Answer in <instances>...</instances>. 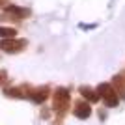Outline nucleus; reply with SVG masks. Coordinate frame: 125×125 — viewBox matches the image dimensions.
<instances>
[{"instance_id":"obj_11","label":"nucleus","mask_w":125,"mask_h":125,"mask_svg":"<svg viewBox=\"0 0 125 125\" xmlns=\"http://www.w3.org/2000/svg\"><path fill=\"white\" fill-rule=\"evenodd\" d=\"M6 82H8V73L4 69H0V86H4Z\"/></svg>"},{"instance_id":"obj_13","label":"nucleus","mask_w":125,"mask_h":125,"mask_svg":"<svg viewBox=\"0 0 125 125\" xmlns=\"http://www.w3.org/2000/svg\"><path fill=\"white\" fill-rule=\"evenodd\" d=\"M8 6H10V4H8V2H6V0H0V8H4V10H6V8H8Z\"/></svg>"},{"instance_id":"obj_8","label":"nucleus","mask_w":125,"mask_h":125,"mask_svg":"<svg viewBox=\"0 0 125 125\" xmlns=\"http://www.w3.org/2000/svg\"><path fill=\"white\" fill-rule=\"evenodd\" d=\"M78 92H80V95H82L86 101H90V103H97V101L101 99L99 94H97V90L90 88V86H80V88H78Z\"/></svg>"},{"instance_id":"obj_4","label":"nucleus","mask_w":125,"mask_h":125,"mask_svg":"<svg viewBox=\"0 0 125 125\" xmlns=\"http://www.w3.org/2000/svg\"><path fill=\"white\" fill-rule=\"evenodd\" d=\"M73 114L77 116L78 120H88L90 116H92V106H90L88 101L84 99H78L73 106Z\"/></svg>"},{"instance_id":"obj_2","label":"nucleus","mask_w":125,"mask_h":125,"mask_svg":"<svg viewBox=\"0 0 125 125\" xmlns=\"http://www.w3.org/2000/svg\"><path fill=\"white\" fill-rule=\"evenodd\" d=\"M97 94H99V97L103 99V103L108 106V108H112V106H118V103H120V95L116 94V90L112 84L108 82H103L97 86Z\"/></svg>"},{"instance_id":"obj_6","label":"nucleus","mask_w":125,"mask_h":125,"mask_svg":"<svg viewBox=\"0 0 125 125\" xmlns=\"http://www.w3.org/2000/svg\"><path fill=\"white\" fill-rule=\"evenodd\" d=\"M49 95H51V88L49 86H39V88H32L30 99L34 103H43V101L49 99Z\"/></svg>"},{"instance_id":"obj_1","label":"nucleus","mask_w":125,"mask_h":125,"mask_svg":"<svg viewBox=\"0 0 125 125\" xmlns=\"http://www.w3.org/2000/svg\"><path fill=\"white\" fill-rule=\"evenodd\" d=\"M69 101H71V97H69V90L67 88L60 86V88L54 90V94H52V110H54V114L58 116V123L62 121L63 114L67 112Z\"/></svg>"},{"instance_id":"obj_9","label":"nucleus","mask_w":125,"mask_h":125,"mask_svg":"<svg viewBox=\"0 0 125 125\" xmlns=\"http://www.w3.org/2000/svg\"><path fill=\"white\" fill-rule=\"evenodd\" d=\"M112 86H114V90H116V94L120 95V99H125V84L121 82L120 80V77H118V75H116L114 78H112Z\"/></svg>"},{"instance_id":"obj_12","label":"nucleus","mask_w":125,"mask_h":125,"mask_svg":"<svg viewBox=\"0 0 125 125\" xmlns=\"http://www.w3.org/2000/svg\"><path fill=\"white\" fill-rule=\"evenodd\" d=\"M118 77H120V80H121V82H123V84H125V69H123V71H121V73H120V75H118Z\"/></svg>"},{"instance_id":"obj_7","label":"nucleus","mask_w":125,"mask_h":125,"mask_svg":"<svg viewBox=\"0 0 125 125\" xmlns=\"http://www.w3.org/2000/svg\"><path fill=\"white\" fill-rule=\"evenodd\" d=\"M6 13H10L15 21H21L22 17H28V15H30V10H28V8H19V6L10 4L8 8H6Z\"/></svg>"},{"instance_id":"obj_10","label":"nucleus","mask_w":125,"mask_h":125,"mask_svg":"<svg viewBox=\"0 0 125 125\" xmlns=\"http://www.w3.org/2000/svg\"><path fill=\"white\" fill-rule=\"evenodd\" d=\"M17 36V30L15 28H8V26H0V37L6 39V37H13Z\"/></svg>"},{"instance_id":"obj_3","label":"nucleus","mask_w":125,"mask_h":125,"mask_svg":"<svg viewBox=\"0 0 125 125\" xmlns=\"http://www.w3.org/2000/svg\"><path fill=\"white\" fill-rule=\"evenodd\" d=\"M28 41L26 39H17V37H6V39H0V51L10 52V54H17L26 49Z\"/></svg>"},{"instance_id":"obj_5","label":"nucleus","mask_w":125,"mask_h":125,"mask_svg":"<svg viewBox=\"0 0 125 125\" xmlns=\"http://www.w3.org/2000/svg\"><path fill=\"white\" fill-rule=\"evenodd\" d=\"M30 92L32 88L28 86V84H24V86H15V88H6L4 95L6 97H15V99H26V97H30Z\"/></svg>"}]
</instances>
